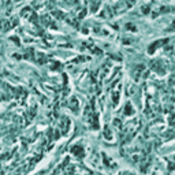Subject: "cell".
<instances>
[{
	"mask_svg": "<svg viewBox=\"0 0 175 175\" xmlns=\"http://www.w3.org/2000/svg\"><path fill=\"white\" fill-rule=\"evenodd\" d=\"M147 77L148 75V71L145 69V66L144 64H138L137 67H134L133 69V79L134 81H140V78L142 77Z\"/></svg>",
	"mask_w": 175,
	"mask_h": 175,
	"instance_id": "1",
	"label": "cell"
},
{
	"mask_svg": "<svg viewBox=\"0 0 175 175\" xmlns=\"http://www.w3.org/2000/svg\"><path fill=\"white\" fill-rule=\"evenodd\" d=\"M151 67H152V70L156 71V73H159V74H164V73H166V64H164V62L160 60V59L153 60V62L151 63Z\"/></svg>",
	"mask_w": 175,
	"mask_h": 175,
	"instance_id": "2",
	"label": "cell"
},
{
	"mask_svg": "<svg viewBox=\"0 0 175 175\" xmlns=\"http://www.w3.org/2000/svg\"><path fill=\"white\" fill-rule=\"evenodd\" d=\"M166 42H168V38H164V40H159V41L152 42V44L149 45V48H148V52L152 55V53H153V52L159 48V47H161V45H166Z\"/></svg>",
	"mask_w": 175,
	"mask_h": 175,
	"instance_id": "3",
	"label": "cell"
},
{
	"mask_svg": "<svg viewBox=\"0 0 175 175\" xmlns=\"http://www.w3.org/2000/svg\"><path fill=\"white\" fill-rule=\"evenodd\" d=\"M71 153L74 155V156H77V157H79V159H82L85 156V151L81 145H74V147L71 148Z\"/></svg>",
	"mask_w": 175,
	"mask_h": 175,
	"instance_id": "4",
	"label": "cell"
},
{
	"mask_svg": "<svg viewBox=\"0 0 175 175\" xmlns=\"http://www.w3.org/2000/svg\"><path fill=\"white\" fill-rule=\"evenodd\" d=\"M67 107H69L73 112H78V98L77 97H71L70 101L67 103Z\"/></svg>",
	"mask_w": 175,
	"mask_h": 175,
	"instance_id": "5",
	"label": "cell"
},
{
	"mask_svg": "<svg viewBox=\"0 0 175 175\" xmlns=\"http://www.w3.org/2000/svg\"><path fill=\"white\" fill-rule=\"evenodd\" d=\"M119 94H120V85L112 92V101H114V105L118 104V101H119Z\"/></svg>",
	"mask_w": 175,
	"mask_h": 175,
	"instance_id": "6",
	"label": "cell"
},
{
	"mask_svg": "<svg viewBox=\"0 0 175 175\" xmlns=\"http://www.w3.org/2000/svg\"><path fill=\"white\" fill-rule=\"evenodd\" d=\"M22 57L29 59V60H33V59H34V51H33V48L26 49V51H25V55H22Z\"/></svg>",
	"mask_w": 175,
	"mask_h": 175,
	"instance_id": "7",
	"label": "cell"
},
{
	"mask_svg": "<svg viewBox=\"0 0 175 175\" xmlns=\"http://www.w3.org/2000/svg\"><path fill=\"white\" fill-rule=\"evenodd\" d=\"M133 114H134V108H133V105H131V103L129 101L126 104V107H125V115L129 116V115H133Z\"/></svg>",
	"mask_w": 175,
	"mask_h": 175,
	"instance_id": "8",
	"label": "cell"
},
{
	"mask_svg": "<svg viewBox=\"0 0 175 175\" xmlns=\"http://www.w3.org/2000/svg\"><path fill=\"white\" fill-rule=\"evenodd\" d=\"M36 62L38 64H44L47 62V56L44 55V53H37L36 55Z\"/></svg>",
	"mask_w": 175,
	"mask_h": 175,
	"instance_id": "9",
	"label": "cell"
},
{
	"mask_svg": "<svg viewBox=\"0 0 175 175\" xmlns=\"http://www.w3.org/2000/svg\"><path fill=\"white\" fill-rule=\"evenodd\" d=\"M52 15H53V17H56L57 19H62V18H66V17H64V14H63V13H62V11H60V10H53V11H52Z\"/></svg>",
	"mask_w": 175,
	"mask_h": 175,
	"instance_id": "10",
	"label": "cell"
},
{
	"mask_svg": "<svg viewBox=\"0 0 175 175\" xmlns=\"http://www.w3.org/2000/svg\"><path fill=\"white\" fill-rule=\"evenodd\" d=\"M103 159H104V164L107 166V167H110V166H111V167H115V164H114L111 160H108V157H107V155L105 153H103Z\"/></svg>",
	"mask_w": 175,
	"mask_h": 175,
	"instance_id": "11",
	"label": "cell"
},
{
	"mask_svg": "<svg viewBox=\"0 0 175 175\" xmlns=\"http://www.w3.org/2000/svg\"><path fill=\"white\" fill-rule=\"evenodd\" d=\"M141 10H142L144 14H148V13L151 11V4H144V6L141 7Z\"/></svg>",
	"mask_w": 175,
	"mask_h": 175,
	"instance_id": "12",
	"label": "cell"
},
{
	"mask_svg": "<svg viewBox=\"0 0 175 175\" xmlns=\"http://www.w3.org/2000/svg\"><path fill=\"white\" fill-rule=\"evenodd\" d=\"M104 135H105V138H107V140H111V138H112V134H111V131H110L108 126H105V133H104Z\"/></svg>",
	"mask_w": 175,
	"mask_h": 175,
	"instance_id": "13",
	"label": "cell"
},
{
	"mask_svg": "<svg viewBox=\"0 0 175 175\" xmlns=\"http://www.w3.org/2000/svg\"><path fill=\"white\" fill-rule=\"evenodd\" d=\"M98 6H100V3H92V8H90V11H92V13H94V11L97 10Z\"/></svg>",
	"mask_w": 175,
	"mask_h": 175,
	"instance_id": "14",
	"label": "cell"
},
{
	"mask_svg": "<svg viewBox=\"0 0 175 175\" xmlns=\"http://www.w3.org/2000/svg\"><path fill=\"white\" fill-rule=\"evenodd\" d=\"M126 29H127V30H133V32H135V30H137V28H135L134 25H131V23H127Z\"/></svg>",
	"mask_w": 175,
	"mask_h": 175,
	"instance_id": "15",
	"label": "cell"
},
{
	"mask_svg": "<svg viewBox=\"0 0 175 175\" xmlns=\"http://www.w3.org/2000/svg\"><path fill=\"white\" fill-rule=\"evenodd\" d=\"M11 40L17 42V45H21V42H19V38H18V37H11Z\"/></svg>",
	"mask_w": 175,
	"mask_h": 175,
	"instance_id": "16",
	"label": "cell"
}]
</instances>
